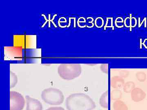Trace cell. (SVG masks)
Here are the masks:
<instances>
[{"mask_svg": "<svg viewBox=\"0 0 147 110\" xmlns=\"http://www.w3.org/2000/svg\"><path fill=\"white\" fill-rule=\"evenodd\" d=\"M124 24L125 26L126 27V28H130L131 19L130 17H127L125 19Z\"/></svg>", "mask_w": 147, "mask_h": 110, "instance_id": "19", "label": "cell"}, {"mask_svg": "<svg viewBox=\"0 0 147 110\" xmlns=\"http://www.w3.org/2000/svg\"><path fill=\"white\" fill-rule=\"evenodd\" d=\"M145 27H146V18H145Z\"/></svg>", "mask_w": 147, "mask_h": 110, "instance_id": "22", "label": "cell"}, {"mask_svg": "<svg viewBox=\"0 0 147 110\" xmlns=\"http://www.w3.org/2000/svg\"><path fill=\"white\" fill-rule=\"evenodd\" d=\"M68 110H92L96 107L94 101L89 95L82 93L70 95L66 100Z\"/></svg>", "mask_w": 147, "mask_h": 110, "instance_id": "1", "label": "cell"}, {"mask_svg": "<svg viewBox=\"0 0 147 110\" xmlns=\"http://www.w3.org/2000/svg\"><path fill=\"white\" fill-rule=\"evenodd\" d=\"M107 21H106V23L105 24V27H104V30H106L107 28H112L113 30H114V27L113 25V18H110V24L109 25V22L108 21V18H107Z\"/></svg>", "mask_w": 147, "mask_h": 110, "instance_id": "18", "label": "cell"}, {"mask_svg": "<svg viewBox=\"0 0 147 110\" xmlns=\"http://www.w3.org/2000/svg\"><path fill=\"white\" fill-rule=\"evenodd\" d=\"M58 73L64 80H72L80 76L82 73L81 66L79 64H62L58 67Z\"/></svg>", "mask_w": 147, "mask_h": 110, "instance_id": "2", "label": "cell"}, {"mask_svg": "<svg viewBox=\"0 0 147 110\" xmlns=\"http://www.w3.org/2000/svg\"><path fill=\"white\" fill-rule=\"evenodd\" d=\"M26 98L27 104L26 110H42V104L38 100L28 95H26Z\"/></svg>", "mask_w": 147, "mask_h": 110, "instance_id": "6", "label": "cell"}, {"mask_svg": "<svg viewBox=\"0 0 147 110\" xmlns=\"http://www.w3.org/2000/svg\"><path fill=\"white\" fill-rule=\"evenodd\" d=\"M99 104L102 108L107 109L108 107V92L106 91L102 95L99 99Z\"/></svg>", "mask_w": 147, "mask_h": 110, "instance_id": "9", "label": "cell"}, {"mask_svg": "<svg viewBox=\"0 0 147 110\" xmlns=\"http://www.w3.org/2000/svg\"><path fill=\"white\" fill-rule=\"evenodd\" d=\"M135 87V84L133 82H128L125 84L124 91L126 93H130L134 89Z\"/></svg>", "mask_w": 147, "mask_h": 110, "instance_id": "13", "label": "cell"}, {"mask_svg": "<svg viewBox=\"0 0 147 110\" xmlns=\"http://www.w3.org/2000/svg\"><path fill=\"white\" fill-rule=\"evenodd\" d=\"M130 18L131 19V25H130V31H131V28H134L137 25V21L135 17H131V14H130Z\"/></svg>", "mask_w": 147, "mask_h": 110, "instance_id": "17", "label": "cell"}, {"mask_svg": "<svg viewBox=\"0 0 147 110\" xmlns=\"http://www.w3.org/2000/svg\"><path fill=\"white\" fill-rule=\"evenodd\" d=\"M140 18H139V27L140 26Z\"/></svg>", "mask_w": 147, "mask_h": 110, "instance_id": "23", "label": "cell"}, {"mask_svg": "<svg viewBox=\"0 0 147 110\" xmlns=\"http://www.w3.org/2000/svg\"><path fill=\"white\" fill-rule=\"evenodd\" d=\"M115 25L119 28H123L124 26V20L123 18L121 17H117L115 21Z\"/></svg>", "mask_w": 147, "mask_h": 110, "instance_id": "16", "label": "cell"}, {"mask_svg": "<svg viewBox=\"0 0 147 110\" xmlns=\"http://www.w3.org/2000/svg\"><path fill=\"white\" fill-rule=\"evenodd\" d=\"M46 110H65V109L61 107H53L49 108Z\"/></svg>", "mask_w": 147, "mask_h": 110, "instance_id": "20", "label": "cell"}, {"mask_svg": "<svg viewBox=\"0 0 147 110\" xmlns=\"http://www.w3.org/2000/svg\"><path fill=\"white\" fill-rule=\"evenodd\" d=\"M25 105L24 97L19 93L10 92V110H22Z\"/></svg>", "mask_w": 147, "mask_h": 110, "instance_id": "4", "label": "cell"}, {"mask_svg": "<svg viewBox=\"0 0 147 110\" xmlns=\"http://www.w3.org/2000/svg\"><path fill=\"white\" fill-rule=\"evenodd\" d=\"M41 98L48 105H60L63 103L64 97L60 90L54 88L44 89L41 93Z\"/></svg>", "mask_w": 147, "mask_h": 110, "instance_id": "3", "label": "cell"}, {"mask_svg": "<svg viewBox=\"0 0 147 110\" xmlns=\"http://www.w3.org/2000/svg\"><path fill=\"white\" fill-rule=\"evenodd\" d=\"M122 93L119 90H114L112 92L111 94V98L114 101L119 100L121 98Z\"/></svg>", "mask_w": 147, "mask_h": 110, "instance_id": "11", "label": "cell"}, {"mask_svg": "<svg viewBox=\"0 0 147 110\" xmlns=\"http://www.w3.org/2000/svg\"><path fill=\"white\" fill-rule=\"evenodd\" d=\"M114 110H128L127 105L121 100H117L114 102L113 105Z\"/></svg>", "mask_w": 147, "mask_h": 110, "instance_id": "8", "label": "cell"}, {"mask_svg": "<svg viewBox=\"0 0 147 110\" xmlns=\"http://www.w3.org/2000/svg\"><path fill=\"white\" fill-rule=\"evenodd\" d=\"M33 36H14V46L23 48H28L33 44Z\"/></svg>", "mask_w": 147, "mask_h": 110, "instance_id": "5", "label": "cell"}, {"mask_svg": "<svg viewBox=\"0 0 147 110\" xmlns=\"http://www.w3.org/2000/svg\"><path fill=\"white\" fill-rule=\"evenodd\" d=\"M18 82L17 77L15 73L10 71V88L14 87Z\"/></svg>", "mask_w": 147, "mask_h": 110, "instance_id": "12", "label": "cell"}, {"mask_svg": "<svg viewBox=\"0 0 147 110\" xmlns=\"http://www.w3.org/2000/svg\"><path fill=\"white\" fill-rule=\"evenodd\" d=\"M104 24V20L102 17H98L95 20V25L98 28H100L103 27Z\"/></svg>", "mask_w": 147, "mask_h": 110, "instance_id": "14", "label": "cell"}, {"mask_svg": "<svg viewBox=\"0 0 147 110\" xmlns=\"http://www.w3.org/2000/svg\"><path fill=\"white\" fill-rule=\"evenodd\" d=\"M147 40V38H146V39H145L144 41V42H143V43H142V38H141V39H140V49H142V45H144V46L145 48H146V49H147V47H146V45H145V42H146V40Z\"/></svg>", "mask_w": 147, "mask_h": 110, "instance_id": "21", "label": "cell"}, {"mask_svg": "<svg viewBox=\"0 0 147 110\" xmlns=\"http://www.w3.org/2000/svg\"><path fill=\"white\" fill-rule=\"evenodd\" d=\"M146 94L144 91L140 88L134 89L131 91V99L135 102H139L145 99Z\"/></svg>", "mask_w": 147, "mask_h": 110, "instance_id": "7", "label": "cell"}, {"mask_svg": "<svg viewBox=\"0 0 147 110\" xmlns=\"http://www.w3.org/2000/svg\"><path fill=\"white\" fill-rule=\"evenodd\" d=\"M136 76L139 81L144 82L146 79V75L144 72H138L136 74Z\"/></svg>", "mask_w": 147, "mask_h": 110, "instance_id": "15", "label": "cell"}, {"mask_svg": "<svg viewBox=\"0 0 147 110\" xmlns=\"http://www.w3.org/2000/svg\"><path fill=\"white\" fill-rule=\"evenodd\" d=\"M123 83V80L119 77H115L112 79V86L114 88H118L121 87Z\"/></svg>", "mask_w": 147, "mask_h": 110, "instance_id": "10", "label": "cell"}]
</instances>
